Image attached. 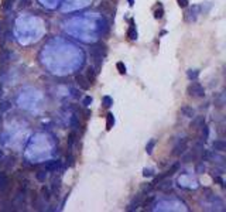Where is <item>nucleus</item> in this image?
<instances>
[{
	"mask_svg": "<svg viewBox=\"0 0 226 212\" xmlns=\"http://www.w3.org/2000/svg\"><path fill=\"white\" fill-rule=\"evenodd\" d=\"M127 37H129L130 41H136L137 40V30H136V24H134V20H130V26H129V30H127Z\"/></svg>",
	"mask_w": 226,
	"mask_h": 212,
	"instance_id": "nucleus-10",
	"label": "nucleus"
},
{
	"mask_svg": "<svg viewBox=\"0 0 226 212\" xmlns=\"http://www.w3.org/2000/svg\"><path fill=\"white\" fill-rule=\"evenodd\" d=\"M90 103H92V98H90V96H86L84 99V102H82V105H84V106H89Z\"/></svg>",
	"mask_w": 226,
	"mask_h": 212,
	"instance_id": "nucleus-32",
	"label": "nucleus"
},
{
	"mask_svg": "<svg viewBox=\"0 0 226 212\" xmlns=\"http://www.w3.org/2000/svg\"><path fill=\"white\" fill-rule=\"evenodd\" d=\"M113 125H115V116H113V113L109 112L106 115V130H112Z\"/></svg>",
	"mask_w": 226,
	"mask_h": 212,
	"instance_id": "nucleus-18",
	"label": "nucleus"
},
{
	"mask_svg": "<svg viewBox=\"0 0 226 212\" xmlns=\"http://www.w3.org/2000/svg\"><path fill=\"white\" fill-rule=\"evenodd\" d=\"M52 197V192L51 190H50V187H42L41 188V198L44 199V201H50Z\"/></svg>",
	"mask_w": 226,
	"mask_h": 212,
	"instance_id": "nucleus-16",
	"label": "nucleus"
},
{
	"mask_svg": "<svg viewBox=\"0 0 226 212\" xmlns=\"http://www.w3.org/2000/svg\"><path fill=\"white\" fill-rule=\"evenodd\" d=\"M3 161V153H2V150H0V163Z\"/></svg>",
	"mask_w": 226,
	"mask_h": 212,
	"instance_id": "nucleus-36",
	"label": "nucleus"
},
{
	"mask_svg": "<svg viewBox=\"0 0 226 212\" xmlns=\"http://www.w3.org/2000/svg\"><path fill=\"white\" fill-rule=\"evenodd\" d=\"M163 16H164V7L161 3H158L157 4V9L154 10V18H156V20H160V18H163Z\"/></svg>",
	"mask_w": 226,
	"mask_h": 212,
	"instance_id": "nucleus-19",
	"label": "nucleus"
},
{
	"mask_svg": "<svg viewBox=\"0 0 226 212\" xmlns=\"http://www.w3.org/2000/svg\"><path fill=\"white\" fill-rule=\"evenodd\" d=\"M42 167H44V170L47 171V173H55V171L61 170L62 163H61L59 160H50V161H47Z\"/></svg>",
	"mask_w": 226,
	"mask_h": 212,
	"instance_id": "nucleus-4",
	"label": "nucleus"
},
{
	"mask_svg": "<svg viewBox=\"0 0 226 212\" xmlns=\"http://www.w3.org/2000/svg\"><path fill=\"white\" fill-rule=\"evenodd\" d=\"M127 2H129L130 6H133V4H134V0H127Z\"/></svg>",
	"mask_w": 226,
	"mask_h": 212,
	"instance_id": "nucleus-37",
	"label": "nucleus"
},
{
	"mask_svg": "<svg viewBox=\"0 0 226 212\" xmlns=\"http://www.w3.org/2000/svg\"><path fill=\"white\" fill-rule=\"evenodd\" d=\"M208 139H209V129H208V126L206 125H204L201 127V142L205 143Z\"/></svg>",
	"mask_w": 226,
	"mask_h": 212,
	"instance_id": "nucleus-20",
	"label": "nucleus"
},
{
	"mask_svg": "<svg viewBox=\"0 0 226 212\" xmlns=\"http://www.w3.org/2000/svg\"><path fill=\"white\" fill-rule=\"evenodd\" d=\"M14 163H16V158H14V157H11V156H9L4 161H2V164L4 166V168H6V170H10V168L14 166Z\"/></svg>",
	"mask_w": 226,
	"mask_h": 212,
	"instance_id": "nucleus-21",
	"label": "nucleus"
},
{
	"mask_svg": "<svg viewBox=\"0 0 226 212\" xmlns=\"http://www.w3.org/2000/svg\"><path fill=\"white\" fill-rule=\"evenodd\" d=\"M75 82H77V85L81 89H84V90H88L90 88V82L88 81V78L85 77V75H82V74H78L77 77H75Z\"/></svg>",
	"mask_w": 226,
	"mask_h": 212,
	"instance_id": "nucleus-6",
	"label": "nucleus"
},
{
	"mask_svg": "<svg viewBox=\"0 0 226 212\" xmlns=\"http://www.w3.org/2000/svg\"><path fill=\"white\" fill-rule=\"evenodd\" d=\"M187 149H188V139H187V137H182V139L178 140L177 144L172 147L171 154L175 156V157H178V156H181V154H184L185 151H187Z\"/></svg>",
	"mask_w": 226,
	"mask_h": 212,
	"instance_id": "nucleus-3",
	"label": "nucleus"
},
{
	"mask_svg": "<svg viewBox=\"0 0 226 212\" xmlns=\"http://www.w3.org/2000/svg\"><path fill=\"white\" fill-rule=\"evenodd\" d=\"M116 68H117V71H119L120 75H126V72H127V71H126V65L122 62V61H119V62L116 64Z\"/></svg>",
	"mask_w": 226,
	"mask_h": 212,
	"instance_id": "nucleus-30",
	"label": "nucleus"
},
{
	"mask_svg": "<svg viewBox=\"0 0 226 212\" xmlns=\"http://www.w3.org/2000/svg\"><path fill=\"white\" fill-rule=\"evenodd\" d=\"M212 147H213V150H216V151H220V153H223V151L226 150V142L223 139L215 140V142L212 143Z\"/></svg>",
	"mask_w": 226,
	"mask_h": 212,
	"instance_id": "nucleus-13",
	"label": "nucleus"
},
{
	"mask_svg": "<svg viewBox=\"0 0 226 212\" xmlns=\"http://www.w3.org/2000/svg\"><path fill=\"white\" fill-rule=\"evenodd\" d=\"M10 190V178L4 171L0 173V192H6Z\"/></svg>",
	"mask_w": 226,
	"mask_h": 212,
	"instance_id": "nucleus-5",
	"label": "nucleus"
},
{
	"mask_svg": "<svg viewBox=\"0 0 226 212\" xmlns=\"http://www.w3.org/2000/svg\"><path fill=\"white\" fill-rule=\"evenodd\" d=\"M0 164H2V163H0Z\"/></svg>",
	"mask_w": 226,
	"mask_h": 212,
	"instance_id": "nucleus-38",
	"label": "nucleus"
},
{
	"mask_svg": "<svg viewBox=\"0 0 226 212\" xmlns=\"http://www.w3.org/2000/svg\"><path fill=\"white\" fill-rule=\"evenodd\" d=\"M143 175H144V177H153V175H154V170H153V168H144Z\"/></svg>",
	"mask_w": 226,
	"mask_h": 212,
	"instance_id": "nucleus-31",
	"label": "nucleus"
},
{
	"mask_svg": "<svg viewBox=\"0 0 226 212\" xmlns=\"http://www.w3.org/2000/svg\"><path fill=\"white\" fill-rule=\"evenodd\" d=\"M59 188H61V178H54L52 180V185L50 187V190H51L52 195H57L59 192Z\"/></svg>",
	"mask_w": 226,
	"mask_h": 212,
	"instance_id": "nucleus-15",
	"label": "nucleus"
},
{
	"mask_svg": "<svg viewBox=\"0 0 226 212\" xmlns=\"http://www.w3.org/2000/svg\"><path fill=\"white\" fill-rule=\"evenodd\" d=\"M156 144H157V140L156 139H151L149 143L146 144V153L147 154H151L153 153V150H154V147H156Z\"/></svg>",
	"mask_w": 226,
	"mask_h": 212,
	"instance_id": "nucleus-23",
	"label": "nucleus"
},
{
	"mask_svg": "<svg viewBox=\"0 0 226 212\" xmlns=\"http://www.w3.org/2000/svg\"><path fill=\"white\" fill-rule=\"evenodd\" d=\"M112 105H113V99H112L110 96H108V95H106V96H103L102 98V106H103V108H110Z\"/></svg>",
	"mask_w": 226,
	"mask_h": 212,
	"instance_id": "nucleus-24",
	"label": "nucleus"
},
{
	"mask_svg": "<svg viewBox=\"0 0 226 212\" xmlns=\"http://www.w3.org/2000/svg\"><path fill=\"white\" fill-rule=\"evenodd\" d=\"M35 178L40 181V182H45V180H47V171H37L35 173Z\"/></svg>",
	"mask_w": 226,
	"mask_h": 212,
	"instance_id": "nucleus-26",
	"label": "nucleus"
},
{
	"mask_svg": "<svg viewBox=\"0 0 226 212\" xmlns=\"http://www.w3.org/2000/svg\"><path fill=\"white\" fill-rule=\"evenodd\" d=\"M77 142H78L77 132L72 130V132L68 134V140H66V146H68V151H69V153H72V151H73V147H75Z\"/></svg>",
	"mask_w": 226,
	"mask_h": 212,
	"instance_id": "nucleus-7",
	"label": "nucleus"
},
{
	"mask_svg": "<svg viewBox=\"0 0 226 212\" xmlns=\"http://www.w3.org/2000/svg\"><path fill=\"white\" fill-rule=\"evenodd\" d=\"M187 94L191 98H204L205 96V88L196 81H192L187 88Z\"/></svg>",
	"mask_w": 226,
	"mask_h": 212,
	"instance_id": "nucleus-2",
	"label": "nucleus"
},
{
	"mask_svg": "<svg viewBox=\"0 0 226 212\" xmlns=\"http://www.w3.org/2000/svg\"><path fill=\"white\" fill-rule=\"evenodd\" d=\"M14 2L16 0H3V3H2V11L3 13H7V11L11 10V7H13Z\"/></svg>",
	"mask_w": 226,
	"mask_h": 212,
	"instance_id": "nucleus-17",
	"label": "nucleus"
},
{
	"mask_svg": "<svg viewBox=\"0 0 226 212\" xmlns=\"http://www.w3.org/2000/svg\"><path fill=\"white\" fill-rule=\"evenodd\" d=\"M206 170V166L204 164V161H199L196 166H195V173H198V174H204Z\"/></svg>",
	"mask_w": 226,
	"mask_h": 212,
	"instance_id": "nucleus-28",
	"label": "nucleus"
},
{
	"mask_svg": "<svg viewBox=\"0 0 226 212\" xmlns=\"http://www.w3.org/2000/svg\"><path fill=\"white\" fill-rule=\"evenodd\" d=\"M108 54V48H106V45L103 44L102 41L96 42L90 47V58H92V62L95 65V71L99 72L102 68V62H103V58L106 57Z\"/></svg>",
	"mask_w": 226,
	"mask_h": 212,
	"instance_id": "nucleus-1",
	"label": "nucleus"
},
{
	"mask_svg": "<svg viewBox=\"0 0 226 212\" xmlns=\"http://www.w3.org/2000/svg\"><path fill=\"white\" fill-rule=\"evenodd\" d=\"M10 58H11V52L9 51L7 48H0V64L2 65H6L9 61H10Z\"/></svg>",
	"mask_w": 226,
	"mask_h": 212,
	"instance_id": "nucleus-9",
	"label": "nucleus"
},
{
	"mask_svg": "<svg viewBox=\"0 0 226 212\" xmlns=\"http://www.w3.org/2000/svg\"><path fill=\"white\" fill-rule=\"evenodd\" d=\"M2 96H3V88H2V85H0V99H2Z\"/></svg>",
	"mask_w": 226,
	"mask_h": 212,
	"instance_id": "nucleus-35",
	"label": "nucleus"
},
{
	"mask_svg": "<svg viewBox=\"0 0 226 212\" xmlns=\"http://www.w3.org/2000/svg\"><path fill=\"white\" fill-rule=\"evenodd\" d=\"M204 125H205V116H194L189 126L192 129H201Z\"/></svg>",
	"mask_w": 226,
	"mask_h": 212,
	"instance_id": "nucleus-11",
	"label": "nucleus"
},
{
	"mask_svg": "<svg viewBox=\"0 0 226 212\" xmlns=\"http://www.w3.org/2000/svg\"><path fill=\"white\" fill-rule=\"evenodd\" d=\"M73 164H75V156L72 153H68V156H66V167H73Z\"/></svg>",
	"mask_w": 226,
	"mask_h": 212,
	"instance_id": "nucleus-29",
	"label": "nucleus"
},
{
	"mask_svg": "<svg viewBox=\"0 0 226 212\" xmlns=\"http://www.w3.org/2000/svg\"><path fill=\"white\" fill-rule=\"evenodd\" d=\"M4 33V21H0V37L3 35Z\"/></svg>",
	"mask_w": 226,
	"mask_h": 212,
	"instance_id": "nucleus-34",
	"label": "nucleus"
},
{
	"mask_svg": "<svg viewBox=\"0 0 226 212\" xmlns=\"http://www.w3.org/2000/svg\"><path fill=\"white\" fill-rule=\"evenodd\" d=\"M143 199H144V194L140 192V194L137 195V197H136L132 202H130V205H129V208H127V211H136V209H139L140 206H141V204H143Z\"/></svg>",
	"mask_w": 226,
	"mask_h": 212,
	"instance_id": "nucleus-8",
	"label": "nucleus"
},
{
	"mask_svg": "<svg viewBox=\"0 0 226 212\" xmlns=\"http://www.w3.org/2000/svg\"><path fill=\"white\" fill-rule=\"evenodd\" d=\"M181 113L185 116V118H194L195 116V109L192 106H188V105H184L182 108H181Z\"/></svg>",
	"mask_w": 226,
	"mask_h": 212,
	"instance_id": "nucleus-14",
	"label": "nucleus"
},
{
	"mask_svg": "<svg viewBox=\"0 0 226 212\" xmlns=\"http://www.w3.org/2000/svg\"><path fill=\"white\" fill-rule=\"evenodd\" d=\"M223 103H225V95L222 92V94H219L215 98V105H216V108H222Z\"/></svg>",
	"mask_w": 226,
	"mask_h": 212,
	"instance_id": "nucleus-25",
	"label": "nucleus"
},
{
	"mask_svg": "<svg viewBox=\"0 0 226 212\" xmlns=\"http://www.w3.org/2000/svg\"><path fill=\"white\" fill-rule=\"evenodd\" d=\"M96 74H97V72L95 71L93 66H90V65H89V66L86 68V75H85V77L88 78V81L90 82V85H93L95 82H96Z\"/></svg>",
	"mask_w": 226,
	"mask_h": 212,
	"instance_id": "nucleus-12",
	"label": "nucleus"
},
{
	"mask_svg": "<svg viewBox=\"0 0 226 212\" xmlns=\"http://www.w3.org/2000/svg\"><path fill=\"white\" fill-rule=\"evenodd\" d=\"M2 211H16V208H14V202H11V201L3 202V208H2Z\"/></svg>",
	"mask_w": 226,
	"mask_h": 212,
	"instance_id": "nucleus-27",
	"label": "nucleus"
},
{
	"mask_svg": "<svg viewBox=\"0 0 226 212\" xmlns=\"http://www.w3.org/2000/svg\"><path fill=\"white\" fill-rule=\"evenodd\" d=\"M178 6L182 7V9H184V7H187L188 6V0H178Z\"/></svg>",
	"mask_w": 226,
	"mask_h": 212,
	"instance_id": "nucleus-33",
	"label": "nucleus"
},
{
	"mask_svg": "<svg viewBox=\"0 0 226 212\" xmlns=\"http://www.w3.org/2000/svg\"><path fill=\"white\" fill-rule=\"evenodd\" d=\"M187 77L189 81H196L199 77V71L198 70H189L187 71Z\"/></svg>",
	"mask_w": 226,
	"mask_h": 212,
	"instance_id": "nucleus-22",
	"label": "nucleus"
}]
</instances>
